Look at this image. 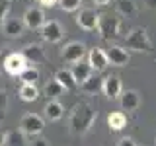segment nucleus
<instances>
[{
    "mask_svg": "<svg viewBox=\"0 0 156 146\" xmlns=\"http://www.w3.org/2000/svg\"><path fill=\"white\" fill-rule=\"evenodd\" d=\"M4 105H6V94L0 92V113H4Z\"/></svg>",
    "mask_w": 156,
    "mask_h": 146,
    "instance_id": "7c9ffc66",
    "label": "nucleus"
},
{
    "mask_svg": "<svg viewBox=\"0 0 156 146\" xmlns=\"http://www.w3.org/2000/svg\"><path fill=\"white\" fill-rule=\"evenodd\" d=\"M92 2H94L96 6H107V4H109L111 0H92Z\"/></svg>",
    "mask_w": 156,
    "mask_h": 146,
    "instance_id": "473e14b6",
    "label": "nucleus"
},
{
    "mask_svg": "<svg viewBox=\"0 0 156 146\" xmlns=\"http://www.w3.org/2000/svg\"><path fill=\"white\" fill-rule=\"evenodd\" d=\"M140 94L136 90H125L123 94H121V97H119V105H121V109L123 111H136L140 107Z\"/></svg>",
    "mask_w": 156,
    "mask_h": 146,
    "instance_id": "ddd939ff",
    "label": "nucleus"
},
{
    "mask_svg": "<svg viewBox=\"0 0 156 146\" xmlns=\"http://www.w3.org/2000/svg\"><path fill=\"white\" fill-rule=\"evenodd\" d=\"M10 0H0V26L8 19V12H10Z\"/></svg>",
    "mask_w": 156,
    "mask_h": 146,
    "instance_id": "bb28decb",
    "label": "nucleus"
},
{
    "mask_svg": "<svg viewBox=\"0 0 156 146\" xmlns=\"http://www.w3.org/2000/svg\"><path fill=\"white\" fill-rule=\"evenodd\" d=\"M105 53H107V58H109L111 66H127L131 61L129 51L125 47H119V45H111Z\"/></svg>",
    "mask_w": 156,
    "mask_h": 146,
    "instance_id": "9b49d317",
    "label": "nucleus"
},
{
    "mask_svg": "<svg viewBox=\"0 0 156 146\" xmlns=\"http://www.w3.org/2000/svg\"><path fill=\"white\" fill-rule=\"evenodd\" d=\"M41 37L45 39L47 43H58L65 37V29H62V26L57 19H47L45 26L41 27Z\"/></svg>",
    "mask_w": 156,
    "mask_h": 146,
    "instance_id": "6e6552de",
    "label": "nucleus"
},
{
    "mask_svg": "<svg viewBox=\"0 0 156 146\" xmlns=\"http://www.w3.org/2000/svg\"><path fill=\"white\" fill-rule=\"evenodd\" d=\"M88 62H90V66L94 68V72H104L105 68L109 66L107 53L104 51V49H100V47L90 49V53H88Z\"/></svg>",
    "mask_w": 156,
    "mask_h": 146,
    "instance_id": "9d476101",
    "label": "nucleus"
},
{
    "mask_svg": "<svg viewBox=\"0 0 156 146\" xmlns=\"http://www.w3.org/2000/svg\"><path fill=\"white\" fill-rule=\"evenodd\" d=\"M23 57L27 58V62H33V64H43L45 62V53H43V49L39 45H27L26 49H23Z\"/></svg>",
    "mask_w": 156,
    "mask_h": 146,
    "instance_id": "a211bd4d",
    "label": "nucleus"
},
{
    "mask_svg": "<svg viewBox=\"0 0 156 146\" xmlns=\"http://www.w3.org/2000/svg\"><path fill=\"white\" fill-rule=\"evenodd\" d=\"M27 66H29V62L23 57V53H10L6 57V61H4V70L10 76H20Z\"/></svg>",
    "mask_w": 156,
    "mask_h": 146,
    "instance_id": "423d86ee",
    "label": "nucleus"
},
{
    "mask_svg": "<svg viewBox=\"0 0 156 146\" xmlns=\"http://www.w3.org/2000/svg\"><path fill=\"white\" fill-rule=\"evenodd\" d=\"M31 146H51V144H49L47 138H37V140H33Z\"/></svg>",
    "mask_w": 156,
    "mask_h": 146,
    "instance_id": "c756f323",
    "label": "nucleus"
},
{
    "mask_svg": "<svg viewBox=\"0 0 156 146\" xmlns=\"http://www.w3.org/2000/svg\"><path fill=\"white\" fill-rule=\"evenodd\" d=\"M58 6L65 12H78L82 6V0H58Z\"/></svg>",
    "mask_w": 156,
    "mask_h": 146,
    "instance_id": "a878e982",
    "label": "nucleus"
},
{
    "mask_svg": "<svg viewBox=\"0 0 156 146\" xmlns=\"http://www.w3.org/2000/svg\"><path fill=\"white\" fill-rule=\"evenodd\" d=\"M117 12L125 18H131V16L136 14V6H135L133 0H119V2H117Z\"/></svg>",
    "mask_w": 156,
    "mask_h": 146,
    "instance_id": "5701e85b",
    "label": "nucleus"
},
{
    "mask_svg": "<svg viewBox=\"0 0 156 146\" xmlns=\"http://www.w3.org/2000/svg\"><path fill=\"white\" fill-rule=\"evenodd\" d=\"M45 14H43L41 8H27L26 14H23V23H26V27L29 29H39L41 31V27L45 26Z\"/></svg>",
    "mask_w": 156,
    "mask_h": 146,
    "instance_id": "f8f14e48",
    "label": "nucleus"
},
{
    "mask_svg": "<svg viewBox=\"0 0 156 146\" xmlns=\"http://www.w3.org/2000/svg\"><path fill=\"white\" fill-rule=\"evenodd\" d=\"M4 146H26V140H23V133L22 130H10L6 133V142Z\"/></svg>",
    "mask_w": 156,
    "mask_h": 146,
    "instance_id": "b1692460",
    "label": "nucleus"
},
{
    "mask_svg": "<svg viewBox=\"0 0 156 146\" xmlns=\"http://www.w3.org/2000/svg\"><path fill=\"white\" fill-rule=\"evenodd\" d=\"M101 92L105 94L107 99H119L121 94H123V86H121V78L115 74H109L104 78V86H101Z\"/></svg>",
    "mask_w": 156,
    "mask_h": 146,
    "instance_id": "1a4fd4ad",
    "label": "nucleus"
},
{
    "mask_svg": "<svg viewBox=\"0 0 156 146\" xmlns=\"http://www.w3.org/2000/svg\"><path fill=\"white\" fill-rule=\"evenodd\" d=\"M144 6L148 10H156V0H144Z\"/></svg>",
    "mask_w": 156,
    "mask_h": 146,
    "instance_id": "2f4dec72",
    "label": "nucleus"
},
{
    "mask_svg": "<svg viewBox=\"0 0 156 146\" xmlns=\"http://www.w3.org/2000/svg\"><path fill=\"white\" fill-rule=\"evenodd\" d=\"M84 55H86V45L80 43V41H70L65 49H62V61L70 62V64L82 62Z\"/></svg>",
    "mask_w": 156,
    "mask_h": 146,
    "instance_id": "0eeeda50",
    "label": "nucleus"
},
{
    "mask_svg": "<svg viewBox=\"0 0 156 146\" xmlns=\"http://www.w3.org/2000/svg\"><path fill=\"white\" fill-rule=\"evenodd\" d=\"M76 26L84 31H94L100 26V14L94 8H80L76 14Z\"/></svg>",
    "mask_w": 156,
    "mask_h": 146,
    "instance_id": "39448f33",
    "label": "nucleus"
},
{
    "mask_svg": "<svg viewBox=\"0 0 156 146\" xmlns=\"http://www.w3.org/2000/svg\"><path fill=\"white\" fill-rule=\"evenodd\" d=\"M57 2H58V0H39V4H41L43 8H53Z\"/></svg>",
    "mask_w": 156,
    "mask_h": 146,
    "instance_id": "c85d7f7f",
    "label": "nucleus"
},
{
    "mask_svg": "<svg viewBox=\"0 0 156 146\" xmlns=\"http://www.w3.org/2000/svg\"><path fill=\"white\" fill-rule=\"evenodd\" d=\"M98 117V111L86 101H80V103L74 105L70 113V119H68V127H70V133L72 134H86L88 130L92 129Z\"/></svg>",
    "mask_w": 156,
    "mask_h": 146,
    "instance_id": "f257e3e1",
    "label": "nucleus"
},
{
    "mask_svg": "<svg viewBox=\"0 0 156 146\" xmlns=\"http://www.w3.org/2000/svg\"><path fill=\"white\" fill-rule=\"evenodd\" d=\"M70 72H72V76H74L78 86L86 84V82L94 76V68L90 66V62H76V64H72Z\"/></svg>",
    "mask_w": 156,
    "mask_h": 146,
    "instance_id": "4468645a",
    "label": "nucleus"
},
{
    "mask_svg": "<svg viewBox=\"0 0 156 146\" xmlns=\"http://www.w3.org/2000/svg\"><path fill=\"white\" fill-rule=\"evenodd\" d=\"M101 86H104V80H98L96 76H92L86 84L80 86V90L84 92V94H96L98 90H101Z\"/></svg>",
    "mask_w": 156,
    "mask_h": 146,
    "instance_id": "393cba45",
    "label": "nucleus"
},
{
    "mask_svg": "<svg viewBox=\"0 0 156 146\" xmlns=\"http://www.w3.org/2000/svg\"><path fill=\"white\" fill-rule=\"evenodd\" d=\"M53 78H55V80L65 88L66 92H72V90H76V88H78V84H76V80H74V76H72L70 70H65V68H62V70H57Z\"/></svg>",
    "mask_w": 156,
    "mask_h": 146,
    "instance_id": "f3484780",
    "label": "nucleus"
},
{
    "mask_svg": "<svg viewBox=\"0 0 156 146\" xmlns=\"http://www.w3.org/2000/svg\"><path fill=\"white\" fill-rule=\"evenodd\" d=\"M43 111H45V117L49 121H61L62 115H65V107H62L61 101H57V99L47 101L45 107H43Z\"/></svg>",
    "mask_w": 156,
    "mask_h": 146,
    "instance_id": "dca6fc26",
    "label": "nucleus"
},
{
    "mask_svg": "<svg viewBox=\"0 0 156 146\" xmlns=\"http://www.w3.org/2000/svg\"><path fill=\"white\" fill-rule=\"evenodd\" d=\"M45 129V121L37 113H26L20 121V130L27 136H39Z\"/></svg>",
    "mask_w": 156,
    "mask_h": 146,
    "instance_id": "20e7f679",
    "label": "nucleus"
},
{
    "mask_svg": "<svg viewBox=\"0 0 156 146\" xmlns=\"http://www.w3.org/2000/svg\"><path fill=\"white\" fill-rule=\"evenodd\" d=\"M117 146H136V142L131 138V136H123V138L117 142Z\"/></svg>",
    "mask_w": 156,
    "mask_h": 146,
    "instance_id": "cd10ccee",
    "label": "nucleus"
},
{
    "mask_svg": "<svg viewBox=\"0 0 156 146\" xmlns=\"http://www.w3.org/2000/svg\"><path fill=\"white\" fill-rule=\"evenodd\" d=\"M125 49L136 53H150L152 51V41H150L148 33L144 27H133L125 37Z\"/></svg>",
    "mask_w": 156,
    "mask_h": 146,
    "instance_id": "f03ea898",
    "label": "nucleus"
},
{
    "mask_svg": "<svg viewBox=\"0 0 156 146\" xmlns=\"http://www.w3.org/2000/svg\"><path fill=\"white\" fill-rule=\"evenodd\" d=\"M4 142H6V133H2V130H0V146H2Z\"/></svg>",
    "mask_w": 156,
    "mask_h": 146,
    "instance_id": "72a5a7b5",
    "label": "nucleus"
},
{
    "mask_svg": "<svg viewBox=\"0 0 156 146\" xmlns=\"http://www.w3.org/2000/svg\"><path fill=\"white\" fill-rule=\"evenodd\" d=\"M18 94H20V99H22V101H35L37 97H39V90H37V86L22 84Z\"/></svg>",
    "mask_w": 156,
    "mask_h": 146,
    "instance_id": "412c9836",
    "label": "nucleus"
},
{
    "mask_svg": "<svg viewBox=\"0 0 156 146\" xmlns=\"http://www.w3.org/2000/svg\"><path fill=\"white\" fill-rule=\"evenodd\" d=\"M2 33L6 37H22L23 35V29H26V23L23 19H16V18H8L6 22L0 26Z\"/></svg>",
    "mask_w": 156,
    "mask_h": 146,
    "instance_id": "2eb2a0df",
    "label": "nucleus"
},
{
    "mask_svg": "<svg viewBox=\"0 0 156 146\" xmlns=\"http://www.w3.org/2000/svg\"><path fill=\"white\" fill-rule=\"evenodd\" d=\"M20 80H22V84L35 86V82L39 80V68L37 66H27L26 70L20 74Z\"/></svg>",
    "mask_w": 156,
    "mask_h": 146,
    "instance_id": "4be33fe9",
    "label": "nucleus"
},
{
    "mask_svg": "<svg viewBox=\"0 0 156 146\" xmlns=\"http://www.w3.org/2000/svg\"><path fill=\"white\" fill-rule=\"evenodd\" d=\"M65 88H62L58 82L53 78V80H49L47 84H45V88H43V94H45V97H47V101H51V99H57L58 96H62L65 94Z\"/></svg>",
    "mask_w": 156,
    "mask_h": 146,
    "instance_id": "aec40b11",
    "label": "nucleus"
},
{
    "mask_svg": "<svg viewBox=\"0 0 156 146\" xmlns=\"http://www.w3.org/2000/svg\"><path fill=\"white\" fill-rule=\"evenodd\" d=\"M119 29H121V18L119 16L100 14V26H98V31H100L101 39L111 41V39L119 37Z\"/></svg>",
    "mask_w": 156,
    "mask_h": 146,
    "instance_id": "7ed1b4c3",
    "label": "nucleus"
},
{
    "mask_svg": "<svg viewBox=\"0 0 156 146\" xmlns=\"http://www.w3.org/2000/svg\"><path fill=\"white\" fill-rule=\"evenodd\" d=\"M127 125V117L123 111H115V113H109L107 115V127H109L113 133H117V130H123Z\"/></svg>",
    "mask_w": 156,
    "mask_h": 146,
    "instance_id": "6ab92c4d",
    "label": "nucleus"
}]
</instances>
